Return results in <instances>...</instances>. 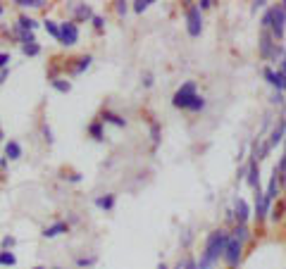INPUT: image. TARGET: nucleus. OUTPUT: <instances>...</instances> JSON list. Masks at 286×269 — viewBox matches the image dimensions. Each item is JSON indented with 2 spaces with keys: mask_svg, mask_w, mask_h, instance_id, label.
Returning <instances> with one entry per match:
<instances>
[{
  "mask_svg": "<svg viewBox=\"0 0 286 269\" xmlns=\"http://www.w3.org/2000/svg\"><path fill=\"white\" fill-rule=\"evenodd\" d=\"M74 14H77V19H82V22L93 17L91 7H88V5H83V2H77V5H74Z\"/></svg>",
  "mask_w": 286,
  "mask_h": 269,
  "instance_id": "obj_16",
  "label": "nucleus"
},
{
  "mask_svg": "<svg viewBox=\"0 0 286 269\" xmlns=\"http://www.w3.org/2000/svg\"><path fill=\"white\" fill-rule=\"evenodd\" d=\"M93 24L95 29H103V17H93Z\"/></svg>",
  "mask_w": 286,
  "mask_h": 269,
  "instance_id": "obj_37",
  "label": "nucleus"
},
{
  "mask_svg": "<svg viewBox=\"0 0 286 269\" xmlns=\"http://www.w3.org/2000/svg\"><path fill=\"white\" fill-rule=\"evenodd\" d=\"M22 50H24V55H29V57H36V55L41 53V45H39V43H27V45H22Z\"/></svg>",
  "mask_w": 286,
  "mask_h": 269,
  "instance_id": "obj_23",
  "label": "nucleus"
},
{
  "mask_svg": "<svg viewBox=\"0 0 286 269\" xmlns=\"http://www.w3.org/2000/svg\"><path fill=\"white\" fill-rule=\"evenodd\" d=\"M7 74H10V69H0V83L7 79Z\"/></svg>",
  "mask_w": 286,
  "mask_h": 269,
  "instance_id": "obj_39",
  "label": "nucleus"
},
{
  "mask_svg": "<svg viewBox=\"0 0 286 269\" xmlns=\"http://www.w3.org/2000/svg\"><path fill=\"white\" fill-rule=\"evenodd\" d=\"M272 103H277V105H282V103H284V98H282V93H279V91L272 95Z\"/></svg>",
  "mask_w": 286,
  "mask_h": 269,
  "instance_id": "obj_35",
  "label": "nucleus"
},
{
  "mask_svg": "<svg viewBox=\"0 0 286 269\" xmlns=\"http://www.w3.org/2000/svg\"><path fill=\"white\" fill-rule=\"evenodd\" d=\"M39 27L34 19H29V17H19V31H24V34H34V29Z\"/></svg>",
  "mask_w": 286,
  "mask_h": 269,
  "instance_id": "obj_17",
  "label": "nucleus"
},
{
  "mask_svg": "<svg viewBox=\"0 0 286 269\" xmlns=\"http://www.w3.org/2000/svg\"><path fill=\"white\" fill-rule=\"evenodd\" d=\"M34 269H43V267H34Z\"/></svg>",
  "mask_w": 286,
  "mask_h": 269,
  "instance_id": "obj_45",
  "label": "nucleus"
},
{
  "mask_svg": "<svg viewBox=\"0 0 286 269\" xmlns=\"http://www.w3.org/2000/svg\"><path fill=\"white\" fill-rule=\"evenodd\" d=\"M0 138H2V131H0Z\"/></svg>",
  "mask_w": 286,
  "mask_h": 269,
  "instance_id": "obj_46",
  "label": "nucleus"
},
{
  "mask_svg": "<svg viewBox=\"0 0 286 269\" xmlns=\"http://www.w3.org/2000/svg\"><path fill=\"white\" fill-rule=\"evenodd\" d=\"M77 265H79V267H91V265H95V257H79Z\"/></svg>",
  "mask_w": 286,
  "mask_h": 269,
  "instance_id": "obj_30",
  "label": "nucleus"
},
{
  "mask_svg": "<svg viewBox=\"0 0 286 269\" xmlns=\"http://www.w3.org/2000/svg\"><path fill=\"white\" fill-rule=\"evenodd\" d=\"M267 210H270V202H267L265 193H262L260 186H258V189H255V219L262 222V219L267 217Z\"/></svg>",
  "mask_w": 286,
  "mask_h": 269,
  "instance_id": "obj_9",
  "label": "nucleus"
},
{
  "mask_svg": "<svg viewBox=\"0 0 286 269\" xmlns=\"http://www.w3.org/2000/svg\"><path fill=\"white\" fill-rule=\"evenodd\" d=\"M274 169L279 172V176H282V174L286 172V150H284V157H282V162H279V167H274Z\"/></svg>",
  "mask_w": 286,
  "mask_h": 269,
  "instance_id": "obj_33",
  "label": "nucleus"
},
{
  "mask_svg": "<svg viewBox=\"0 0 286 269\" xmlns=\"http://www.w3.org/2000/svg\"><path fill=\"white\" fill-rule=\"evenodd\" d=\"M7 62H10V53H0V69H7Z\"/></svg>",
  "mask_w": 286,
  "mask_h": 269,
  "instance_id": "obj_31",
  "label": "nucleus"
},
{
  "mask_svg": "<svg viewBox=\"0 0 286 269\" xmlns=\"http://www.w3.org/2000/svg\"><path fill=\"white\" fill-rule=\"evenodd\" d=\"M67 229L69 227L65 222H55L48 229H43V236H45V238H55V236H60V233H67Z\"/></svg>",
  "mask_w": 286,
  "mask_h": 269,
  "instance_id": "obj_12",
  "label": "nucleus"
},
{
  "mask_svg": "<svg viewBox=\"0 0 286 269\" xmlns=\"http://www.w3.org/2000/svg\"><path fill=\"white\" fill-rule=\"evenodd\" d=\"M43 27H45V31H48L50 36H55V38L60 40V24H55V22H50V19H48Z\"/></svg>",
  "mask_w": 286,
  "mask_h": 269,
  "instance_id": "obj_25",
  "label": "nucleus"
},
{
  "mask_svg": "<svg viewBox=\"0 0 286 269\" xmlns=\"http://www.w3.org/2000/svg\"><path fill=\"white\" fill-rule=\"evenodd\" d=\"M14 5H19V7H43L45 2L43 0H17Z\"/></svg>",
  "mask_w": 286,
  "mask_h": 269,
  "instance_id": "obj_26",
  "label": "nucleus"
},
{
  "mask_svg": "<svg viewBox=\"0 0 286 269\" xmlns=\"http://www.w3.org/2000/svg\"><path fill=\"white\" fill-rule=\"evenodd\" d=\"M50 83H53L55 91H60V93H69V91H72V83L65 81V79H53Z\"/></svg>",
  "mask_w": 286,
  "mask_h": 269,
  "instance_id": "obj_21",
  "label": "nucleus"
},
{
  "mask_svg": "<svg viewBox=\"0 0 286 269\" xmlns=\"http://www.w3.org/2000/svg\"><path fill=\"white\" fill-rule=\"evenodd\" d=\"M88 134L93 136L95 141H103V126H100V121H93V124L88 126Z\"/></svg>",
  "mask_w": 286,
  "mask_h": 269,
  "instance_id": "obj_24",
  "label": "nucleus"
},
{
  "mask_svg": "<svg viewBox=\"0 0 286 269\" xmlns=\"http://www.w3.org/2000/svg\"><path fill=\"white\" fill-rule=\"evenodd\" d=\"M43 136H45V141L48 143H53L55 138H53V131H50V126H43Z\"/></svg>",
  "mask_w": 286,
  "mask_h": 269,
  "instance_id": "obj_34",
  "label": "nucleus"
},
{
  "mask_svg": "<svg viewBox=\"0 0 286 269\" xmlns=\"http://www.w3.org/2000/svg\"><path fill=\"white\" fill-rule=\"evenodd\" d=\"M203 108H205V98H203V95L196 93V95H193V100H191L189 110H191V112H201Z\"/></svg>",
  "mask_w": 286,
  "mask_h": 269,
  "instance_id": "obj_22",
  "label": "nucleus"
},
{
  "mask_svg": "<svg viewBox=\"0 0 286 269\" xmlns=\"http://www.w3.org/2000/svg\"><path fill=\"white\" fill-rule=\"evenodd\" d=\"M14 245V236H5L2 238V250H7V248H12Z\"/></svg>",
  "mask_w": 286,
  "mask_h": 269,
  "instance_id": "obj_32",
  "label": "nucleus"
},
{
  "mask_svg": "<svg viewBox=\"0 0 286 269\" xmlns=\"http://www.w3.org/2000/svg\"><path fill=\"white\" fill-rule=\"evenodd\" d=\"M284 22H286V10L284 7H272V10L265 12L262 22H260V27H262V31L272 29L274 38H282V36H284Z\"/></svg>",
  "mask_w": 286,
  "mask_h": 269,
  "instance_id": "obj_2",
  "label": "nucleus"
},
{
  "mask_svg": "<svg viewBox=\"0 0 286 269\" xmlns=\"http://www.w3.org/2000/svg\"><path fill=\"white\" fill-rule=\"evenodd\" d=\"M150 136H153V143L158 146V143H160V126H158V124L150 126Z\"/></svg>",
  "mask_w": 286,
  "mask_h": 269,
  "instance_id": "obj_29",
  "label": "nucleus"
},
{
  "mask_svg": "<svg viewBox=\"0 0 286 269\" xmlns=\"http://www.w3.org/2000/svg\"><path fill=\"white\" fill-rule=\"evenodd\" d=\"M5 155H7V160H19L22 157V146L17 141H7L5 143Z\"/></svg>",
  "mask_w": 286,
  "mask_h": 269,
  "instance_id": "obj_13",
  "label": "nucleus"
},
{
  "mask_svg": "<svg viewBox=\"0 0 286 269\" xmlns=\"http://www.w3.org/2000/svg\"><path fill=\"white\" fill-rule=\"evenodd\" d=\"M143 83H146V86H153V77H150V74H146V81H143Z\"/></svg>",
  "mask_w": 286,
  "mask_h": 269,
  "instance_id": "obj_42",
  "label": "nucleus"
},
{
  "mask_svg": "<svg viewBox=\"0 0 286 269\" xmlns=\"http://www.w3.org/2000/svg\"><path fill=\"white\" fill-rule=\"evenodd\" d=\"M262 77H265V79H267V83H270L272 88H277L279 93L286 88V79H284V74H282V72H274V69L267 67L265 72H262Z\"/></svg>",
  "mask_w": 286,
  "mask_h": 269,
  "instance_id": "obj_8",
  "label": "nucleus"
},
{
  "mask_svg": "<svg viewBox=\"0 0 286 269\" xmlns=\"http://www.w3.org/2000/svg\"><path fill=\"white\" fill-rule=\"evenodd\" d=\"M69 181H74V184H77V181H82V174H72V176H69Z\"/></svg>",
  "mask_w": 286,
  "mask_h": 269,
  "instance_id": "obj_41",
  "label": "nucleus"
},
{
  "mask_svg": "<svg viewBox=\"0 0 286 269\" xmlns=\"http://www.w3.org/2000/svg\"><path fill=\"white\" fill-rule=\"evenodd\" d=\"M103 121H110V124H115V126H124L126 119L120 117V115H115V112H103Z\"/></svg>",
  "mask_w": 286,
  "mask_h": 269,
  "instance_id": "obj_19",
  "label": "nucleus"
},
{
  "mask_svg": "<svg viewBox=\"0 0 286 269\" xmlns=\"http://www.w3.org/2000/svg\"><path fill=\"white\" fill-rule=\"evenodd\" d=\"M0 14H2V2H0Z\"/></svg>",
  "mask_w": 286,
  "mask_h": 269,
  "instance_id": "obj_44",
  "label": "nucleus"
},
{
  "mask_svg": "<svg viewBox=\"0 0 286 269\" xmlns=\"http://www.w3.org/2000/svg\"><path fill=\"white\" fill-rule=\"evenodd\" d=\"M186 29H189L191 36H201L203 31V17H201V7L198 5H191L186 10Z\"/></svg>",
  "mask_w": 286,
  "mask_h": 269,
  "instance_id": "obj_5",
  "label": "nucleus"
},
{
  "mask_svg": "<svg viewBox=\"0 0 286 269\" xmlns=\"http://www.w3.org/2000/svg\"><path fill=\"white\" fill-rule=\"evenodd\" d=\"M193 95H196V83H193V81H186V83L179 88L177 93H174V98H172V105H174V108L189 110Z\"/></svg>",
  "mask_w": 286,
  "mask_h": 269,
  "instance_id": "obj_3",
  "label": "nucleus"
},
{
  "mask_svg": "<svg viewBox=\"0 0 286 269\" xmlns=\"http://www.w3.org/2000/svg\"><path fill=\"white\" fill-rule=\"evenodd\" d=\"M210 5H212V0H201V2H198V7H201V10L210 7Z\"/></svg>",
  "mask_w": 286,
  "mask_h": 269,
  "instance_id": "obj_36",
  "label": "nucleus"
},
{
  "mask_svg": "<svg viewBox=\"0 0 286 269\" xmlns=\"http://www.w3.org/2000/svg\"><path fill=\"white\" fill-rule=\"evenodd\" d=\"M95 205L103 207V210H112V207H115V195L108 193V195H103V198H95Z\"/></svg>",
  "mask_w": 286,
  "mask_h": 269,
  "instance_id": "obj_18",
  "label": "nucleus"
},
{
  "mask_svg": "<svg viewBox=\"0 0 286 269\" xmlns=\"http://www.w3.org/2000/svg\"><path fill=\"white\" fill-rule=\"evenodd\" d=\"M265 5H267L265 0H258V2H253V10H258V7H265Z\"/></svg>",
  "mask_w": 286,
  "mask_h": 269,
  "instance_id": "obj_40",
  "label": "nucleus"
},
{
  "mask_svg": "<svg viewBox=\"0 0 286 269\" xmlns=\"http://www.w3.org/2000/svg\"><path fill=\"white\" fill-rule=\"evenodd\" d=\"M248 184L253 189L260 186V172H258V157H250V164H248Z\"/></svg>",
  "mask_w": 286,
  "mask_h": 269,
  "instance_id": "obj_11",
  "label": "nucleus"
},
{
  "mask_svg": "<svg viewBox=\"0 0 286 269\" xmlns=\"http://www.w3.org/2000/svg\"><path fill=\"white\" fill-rule=\"evenodd\" d=\"M0 265H5V267H14V265H17V257H14V253H10V250H2V253H0Z\"/></svg>",
  "mask_w": 286,
  "mask_h": 269,
  "instance_id": "obj_20",
  "label": "nucleus"
},
{
  "mask_svg": "<svg viewBox=\"0 0 286 269\" xmlns=\"http://www.w3.org/2000/svg\"><path fill=\"white\" fill-rule=\"evenodd\" d=\"M279 50H282V48H277V43H272V34H270V31H262V34H260V55H262L265 60H270V57L277 60Z\"/></svg>",
  "mask_w": 286,
  "mask_h": 269,
  "instance_id": "obj_6",
  "label": "nucleus"
},
{
  "mask_svg": "<svg viewBox=\"0 0 286 269\" xmlns=\"http://www.w3.org/2000/svg\"><path fill=\"white\" fill-rule=\"evenodd\" d=\"M248 215H250L248 202H245L244 198H236V202H234V217H236V222H239V224H245V222H248Z\"/></svg>",
  "mask_w": 286,
  "mask_h": 269,
  "instance_id": "obj_10",
  "label": "nucleus"
},
{
  "mask_svg": "<svg viewBox=\"0 0 286 269\" xmlns=\"http://www.w3.org/2000/svg\"><path fill=\"white\" fill-rule=\"evenodd\" d=\"M241 250H244V243L239 241L236 236H229V241H227V248H224V262L229 265V267H236L239 265V260H241Z\"/></svg>",
  "mask_w": 286,
  "mask_h": 269,
  "instance_id": "obj_4",
  "label": "nucleus"
},
{
  "mask_svg": "<svg viewBox=\"0 0 286 269\" xmlns=\"http://www.w3.org/2000/svg\"><path fill=\"white\" fill-rule=\"evenodd\" d=\"M79 40V29L74 22H65V24H60V43L62 45H74Z\"/></svg>",
  "mask_w": 286,
  "mask_h": 269,
  "instance_id": "obj_7",
  "label": "nucleus"
},
{
  "mask_svg": "<svg viewBox=\"0 0 286 269\" xmlns=\"http://www.w3.org/2000/svg\"><path fill=\"white\" fill-rule=\"evenodd\" d=\"M117 12H120V14L126 12V2H117Z\"/></svg>",
  "mask_w": 286,
  "mask_h": 269,
  "instance_id": "obj_38",
  "label": "nucleus"
},
{
  "mask_svg": "<svg viewBox=\"0 0 286 269\" xmlns=\"http://www.w3.org/2000/svg\"><path fill=\"white\" fill-rule=\"evenodd\" d=\"M227 241H229V233H224L222 229L212 231L205 241V250H203V257L198 262V269H210L219 257L224 255V248H227Z\"/></svg>",
  "mask_w": 286,
  "mask_h": 269,
  "instance_id": "obj_1",
  "label": "nucleus"
},
{
  "mask_svg": "<svg viewBox=\"0 0 286 269\" xmlns=\"http://www.w3.org/2000/svg\"><path fill=\"white\" fill-rule=\"evenodd\" d=\"M88 65H91V57H88V55H83L82 60H79V65H77V69H74V72H77V74H82L83 69H88Z\"/></svg>",
  "mask_w": 286,
  "mask_h": 269,
  "instance_id": "obj_27",
  "label": "nucleus"
},
{
  "mask_svg": "<svg viewBox=\"0 0 286 269\" xmlns=\"http://www.w3.org/2000/svg\"><path fill=\"white\" fill-rule=\"evenodd\" d=\"M277 176H279V172L274 169V172H272V179H270V186H267V193H265L267 202H272L274 198H277V191H279V181H277Z\"/></svg>",
  "mask_w": 286,
  "mask_h": 269,
  "instance_id": "obj_14",
  "label": "nucleus"
},
{
  "mask_svg": "<svg viewBox=\"0 0 286 269\" xmlns=\"http://www.w3.org/2000/svg\"><path fill=\"white\" fill-rule=\"evenodd\" d=\"M158 269H167V265H164V262H160V265H158Z\"/></svg>",
  "mask_w": 286,
  "mask_h": 269,
  "instance_id": "obj_43",
  "label": "nucleus"
},
{
  "mask_svg": "<svg viewBox=\"0 0 286 269\" xmlns=\"http://www.w3.org/2000/svg\"><path fill=\"white\" fill-rule=\"evenodd\" d=\"M148 5H153L150 0H136V2H134V10H136V12H143V10H148Z\"/></svg>",
  "mask_w": 286,
  "mask_h": 269,
  "instance_id": "obj_28",
  "label": "nucleus"
},
{
  "mask_svg": "<svg viewBox=\"0 0 286 269\" xmlns=\"http://www.w3.org/2000/svg\"><path fill=\"white\" fill-rule=\"evenodd\" d=\"M284 134H286V121H279V126H274V131H272V136H270V148H274L282 138H284Z\"/></svg>",
  "mask_w": 286,
  "mask_h": 269,
  "instance_id": "obj_15",
  "label": "nucleus"
}]
</instances>
